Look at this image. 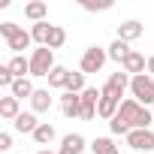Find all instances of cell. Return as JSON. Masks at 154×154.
Returning a JSON list of instances; mask_svg holds the SVG:
<instances>
[{
  "instance_id": "18",
  "label": "cell",
  "mask_w": 154,
  "mask_h": 154,
  "mask_svg": "<svg viewBox=\"0 0 154 154\" xmlns=\"http://www.w3.org/2000/svg\"><path fill=\"white\" fill-rule=\"evenodd\" d=\"M33 91H36V88H33V82H30V79H15V85L9 88V94H12L15 100H24V97L30 100V97H33Z\"/></svg>"
},
{
  "instance_id": "22",
  "label": "cell",
  "mask_w": 154,
  "mask_h": 154,
  "mask_svg": "<svg viewBox=\"0 0 154 154\" xmlns=\"http://www.w3.org/2000/svg\"><path fill=\"white\" fill-rule=\"evenodd\" d=\"M66 79H69V69L66 66H54L48 72V85L51 88H66Z\"/></svg>"
},
{
  "instance_id": "29",
  "label": "cell",
  "mask_w": 154,
  "mask_h": 154,
  "mask_svg": "<svg viewBox=\"0 0 154 154\" xmlns=\"http://www.w3.org/2000/svg\"><path fill=\"white\" fill-rule=\"evenodd\" d=\"M36 154H57V151H48V148H39Z\"/></svg>"
},
{
  "instance_id": "11",
  "label": "cell",
  "mask_w": 154,
  "mask_h": 154,
  "mask_svg": "<svg viewBox=\"0 0 154 154\" xmlns=\"http://www.w3.org/2000/svg\"><path fill=\"white\" fill-rule=\"evenodd\" d=\"M39 124H42V121H36V112H21V115L12 121V127H15L18 133H30V136L36 133V127H39Z\"/></svg>"
},
{
  "instance_id": "13",
  "label": "cell",
  "mask_w": 154,
  "mask_h": 154,
  "mask_svg": "<svg viewBox=\"0 0 154 154\" xmlns=\"http://www.w3.org/2000/svg\"><path fill=\"white\" fill-rule=\"evenodd\" d=\"M9 72L15 75V79H30V57H24V54H15L9 63Z\"/></svg>"
},
{
  "instance_id": "6",
  "label": "cell",
  "mask_w": 154,
  "mask_h": 154,
  "mask_svg": "<svg viewBox=\"0 0 154 154\" xmlns=\"http://www.w3.org/2000/svg\"><path fill=\"white\" fill-rule=\"evenodd\" d=\"M100 97H103V91H97V88H85L82 91V121H94L97 118Z\"/></svg>"
},
{
  "instance_id": "25",
  "label": "cell",
  "mask_w": 154,
  "mask_h": 154,
  "mask_svg": "<svg viewBox=\"0 0 154 154\" xmlns=\"http://www.w3.org/2000/svg\"><path fill=\"white\" fill-rule=\"evenodd\" d=\"M109 130H112V136H127V133H130V127H127V124H124L118 115L109 121Z\"/></svg>"
},
{
  "instance_id": "16",
  "label": "cell",
  "mask_w": 154,
  "mask_h": 154,
  "mask_svg": "<svg viewBox=\"0 0 154 154\" xmlns=\"http://www.w3.org/2000/svg\"><path fill=\"white\" fill-rule=\"evenodd\" d=\"M45 15H48V6L42 3V0H30V3L24 6V18H30L33 24H39V21H45Z\"/></svg>"
},
{
  "instance_id": "23",
  "label": "cell",
  "mask_w": 154,
  "mask_h": 154,
  "mask_svg": "<svg viewBox=\"0 0 154 154\" xmlns=\"http://www.w3.org/2000/svg\"><path fill=\"white\" fill-rule=\"evenodd\" d=\"M63 91H66V94H82V91H85V72H69Z\"/></svg>"
},
{
  "instance_id": "27",
  "label": "cell",
  "mask_w": 154,
  "mask_h": 154,
  "mask_svg": "<svg viewBox=\"0 0 154 154\" xmlns=\"http://www.w3.org/2000/svg\"><path fill=\"white\" fill-rule=\"evenodd\" d=\"M12 148V136L9 133H0V151H9Z\"/></svg>"
},
{
  "instance_id": "10",
  "label": "cell",
  "mask_w": 154,
  "mask_h": 154,
  "mask_svg": "<svg viewBox=\"0 0 154 154\" xmlns=\"http://www.w3.org/2000/svg\"><path fill=\"white\" fill-rule=\"evenodd\" d=\"M82 151H85V136L82 133H66L60 139V148H57V154H82Z\"/></svg>"
},
{
  "instance_id": "14",
  "label": "cell",
  "mask_w": 154,
  "mask_h": 154,
  "mask_svg": "<svg viewBox=\"0 0 154 154\" xmlns=\"http://www.w3.org/2000/svg\"><path fill=\"white\" fill-rule=\"evenodd\" d=\"M142 30H145V27H142L139 21H133V18H130V21L118 24V39H124V42H133V39H139V36H142Z\"/></svg>"
},
{
  "instance_id": "3",
  "label": "cell",
  "mask_w": 154,
  "mask_h": 154,
  "mask_svg": "<svg viewBox=\"0 0 154 154\" xmlns=\"http://www.w3.org/2000/svg\"><path fill=\"white\" fill-rule=\"evenodd\" d=\"M57 63H54V51L51 48H45V45H39V48H33V54H30V75H36V79H48V72L54 69Z\"/></svg>"
},
{
  "instance_id": "20",
  "label": "cell",
  "mask_w": 154,
  "mask_h": 154,
  "mask_svg": "<svg viewBox=\"0 0 154 154\" xmlns=\"http://www.w3.org/2000/svg\"><path fill=\"white\" fill-rule=\"evenodd\" d=\"M88 148H91L94 154H121V151H118V145H115L109 136H100V139H94Z\"/></svg>"
},
{
  "instance_id": "15",
  "label": "cell",
  "mask_w": 154,
  "mask_h": 154,
  "mask_svg": "<svg viewBox=\"0 0 154 154\" xmlns=\"http://www.w3.org/2000/svg\"><path fill=\"white\" fill-rule=\"evenodd\" d=\"M21 115V106H18V100L9 94V97H0V118H6V121H15Z\"/></svg>"
},
{
  "instance_id": "24",
  "label": "cell",
  "mask_w": 154,
  "mask_h": 154,
  "mask_svg": "<svg viewBox=\"0 0 154 154\" xmlns=\"http://www.w3.org/2000/svg\"><path fill=\"white\" fill-rule=\"evenodd\" d=\"M63 42H66V30L54 24V30H51V36H48V45H45V48H51V51H54V48H60Z\"/></svg>"
},
{
  "instance_id": "1",
  "label": "cell",
  "mask_w": 154,
  "mask_h": 154,
  "mask_svg": "<svg viewBox=\"0 0 154 154\" xmlns=\"http://www.w3.org/2000/svg\"><path fill=\"white\" fill-rule=\"evenodd\" d=\"M0 36L6 39V45H9L15 54H21V51L30 48V42H33V36H30L24 27H18L15 21H3V24H0Z\"/></svg>"
},
{
  "instance_id": "21",
  "label": "cell",
  "mask_w": 154,
  "mask_h": 154,
  "mask_svg": "<svg viewBox=\"0 0 154 154\" xmlns=\"http://www.w3.org/2000/svg\"><path fill=\"white\" fill-rule=\"evenodd\" d=\"M51 30H54V24H48V21H39V24H33L30 36H33V42H39V45H48V36H51Z\"/></svg>"
},
{
  "instance_id": "12",
  "label": "cell",
  "mask_w": 154,
  "mask_h": 154,
  "mask_svg": "<svg viewBox=\"0 0 154 154\" xmlns=\"http://www.w3.org/2000/svg\"><path fill=\"white\" fill-rule=\"evenodd\" d=\"M30 109H33L36 115H42V112L51 109V94H48V88H36V91H33V97H30Z\"/></svg>"
},
{
  "instance_id": "9",
  "label": "cell",
  "mask_w": 154,
  "mask_h": 154,
  "mask_svg": "<svg viewBox=\"0 0 154 154\" xmlns=\"http://www.w3.org/2000/svg\"><path fill=\"white\" fill-rule=\"evenodd\" d=\"M60 112H63V118H82V94H63Z\"/></svg>"
},
{
  "instance_id": "19",
  "label": "cell",
  "mask_w": 154,
  "mask_h": 154,
  "mask_svg": "<svg viewBox=\"0 0 154 154\" xmlns=\"http://www.w3.org/2000/svg\"><path fill=\"white\" fill-rule=\"evenodd\" d=\"M54 136H57V130H54L48 121H42V124L36 127V133H33V142H36V145H48V142H54Z\"/></svg>"
},
{
  "instance_id": "28",
  "label": "cell",
  "mask_w": 154,
  "mask_h": 154,
  "mask_svg": "<svg viewBox=\"0 0 154 154\" xmlns=\"http://www.w3.org/2000/svg\"><path fill=\"white\" fill-rule=\"evenodd\" d=\"M148 75H151V79H154V54L148 57Z\"/></svg>"
},
{
  "instance_id": "7",
  "label": "cell",
  "mask_w": 154,
  "mask_h": 154,
  "mask_svg": "<svg viewBox=\"0 0 154 154\" xmlns=\"http://www.w3.org/2000/svg\"><path fill=\"white\" fill-rule=\"evenodd\" d=\"M127 145L133 151H154V133L151 130H130L127 133Z\"/></svg>"
},
{
  "instance_id": "26",
  "label": "cell",
  "mask_w": 154,
  "mask_h": 154,
  "mask_svg": "<svg viewBox=\"0 0 154 154\" xmlns=\"http://www.w3.org/2000/svg\"><path fill=\"white\" fill-rule=\"evenodd\" d=\"M82 6L88 12H103V9H112V0H97V3H94V0H85Z\"/></svg>"
},
{
  "instance_id": "5",
  "label": "cell",
  "mask_w": 154,
  "mask_h": 154,
  "mask_svg": "<svg viewBox=\"0 0 154 154\" xmlns=\"http://www.w3.org/2000/svg\"><path fill=\"white\" fill-rule=\"evenodd\" d=\"M130 79H133V75H127L124 69H118V72H112L109 79H106V85H103L100 91H103V94H109V97H118V100H121V97H124V91L130 88Z\"/></svg>"
},
{
  "instance_id": "2",
  "label": "cell",
  "mask_w": 154,
  "mask_h": 154,
  "mask_svg": "<svg viewBox=\"0 0 154 154\" xmlns=\"http://www.w3.org/2000/svg\"><path fill=\"white\" fill-rule=\"evenodd\" d=\"M130 91H133V100L139 103V106H151L154 103V79L148 72H142V75H133L130 79Z\"/></svg>"
},
{
  "instance_id": "4",
  "label": "cell",
  "mask_w": 154,
  "mask_h": 154,
  "mask_svg": "<svg viewBox=\"0 0 154 154\" xmlns=\"http://www.w3.org/2000/svg\"><path fill=\"white\" fill-rule=\"evenodd\" d=\"M106 60H109V51H106V48H100V45H91V48H85V54H82L79 72H85V75H91V72H100Z\"/></svg>"
},
{
  "instance_id": "8",
  "label": "cell",
  "mask_w": 154,
  "mask_h": 154,
  "mask_svg": "<svg viewBox=\"0 0 154 154\" xmlns=\"http://www.w3.org/2000/svg\"><path fill=\"white\" fill-rule=\"evenodd\" d=\"M121 69H124L127 75H142V72H148V60H145V54L130 51V54H127V60L121 63Z\"/></svg>"
},
{
  "instance_id": "17",
  "label": "cell",
  "mask_w": 154,
  "mask_h": 154,
  "mask_svg": "<svg viewBox=\"0 0 154 154\" xmlns=\"http://www.w3.org/2000/svg\"><path fill=\"white\" fill-rule=\"evenodd\" d=\"M106 51H109V60H118V63H124V60H127V54H130L133 48H130V42H124V39H115V42H112Z\"/></svg>"
}]
</instances>
